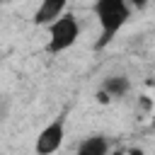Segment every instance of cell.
<instances>
[{"instance_id":"obj_1","label":"cell","mask_w":155,"mask_h":155,"mask_svg":"<svg viewBox=\"0 0 155 155\" xmlns=\"http://www.w3.org/2000/svg\"><path fill=\"white\" fill-rule=\"evenodd\" d=\"M94 15H97L99 27H102V36L97 41V48H104L116 36V31L126 24V19L131 15V5L126 0H97Z\"/></svg>"},{"instance_id":"obj_2","label":"cell","mask_w":155,"mask_h":155,"mask_svg":"<svg viewBox=\"0 0 155 155\" xmlns=\"http://www.w3.org/2000/svg\"><path fill=\"white\" fill-rule=\"evenodd\" d=\"M80 36V24L73 15H61L53 24H48V44L46 51L48 53H61L65 48H70Z\"/></svg>"},{"instance_id":"obj_3","label":"cell","mask_w":155,"mask_h":155,"mask_svg":"<svg viewBox=\"0 0 155 155\" xmlns=\"http://www.w3.org/2000/svg\"><path fill=\"white\" fill-rule=\"evenodd\" d=\"M63 136H65V121L63 119H56L51 121L48 126L41 128V133L36 136V143H34V153L36 155H51L61 148L63 143Z\"/></svg>"},{"instance_id":"obj_4","label":"cell","mask_w":155,"mask_h":155,"mask_svg":"<svg viewBox=\"0 0 155 155\" xmlns=\"http://www.w3.org/2000/svg\"><path fill=\"white\" fill-rule=\"evenodd\" d=\"M68 0H41L39 10L34 12V24H53L61 15H65Z\"/></svg>"},{"instance_id":"obj_5","label":"cell","mask_w":155,"mask_h":155,"mask_svg":"<svg viewBox=\"0 0 155 155\" xmlns=\"http://www.w3.org/2000/svg\"><path fill=\"white\" fill-rule=\"evenodd\" d=\"M75 155H109V140L104 136H90L78 145Z\"/></svg>"},{"instance_id":"obj_6","label":"cell","mask_w":155,"mask_h":155,"mask_svg":"<svg viewBox=\"0 0 155 155\" xmlns=\"http://www.w3.org/2000/svg\"><path fill=\"white\" fill-rule=\"evenodd\" d=\"M128 87H131V82H128V78H124V75H111V78H107L104 85H102V90H104L109 97H124V94L128 92Z\"/></svg>"},{"instance_id":"obj_7","label":"cell","mask_w":155,"mask_h":155,"mask_svg":"<svg viewBox=\"0 0 155 155\" xmlns=\"http://www.w3.org/2000/svg\"><path fill=\"white\" fill-rule=\"evenodd\" d=\"M97 99H99L102 104H107V102H109V94H107L104 90H99V92H97Z\"/></svg>"},{"instance_id":"obj_8","label":"cell","mask_w":155,"mask_h":155,"mask_svg":"<svg viewBox=\"0 0 155 155\" xmlns=\"http://www.w3.org/2000/svg\"><path fill=\"white\" fill-rule=\"evenodd\" d=\"M126 2H128V5H136V7H138V10H140V7H145V5H148V0H126Z\"/></svg>"},{"instance_id":"obj_9","label":"cell","mask_w":155,"mask_h":155,"mask_svg":"<svg viewBox=\"0 0 155 155\" xmlns=\"http://www.w3.org/2000/svg\"><path fill=\"white\" fill-rule=\"evenodd\" d=\"M126 155H145V153H143L140 148H128V150H126Z\"/></svg>"},{"instance_id":"obj_10","label":"cell","mask_w":155,"mask_h":155,"mask_svg":"<svg viewBox=\"0 0 155 155\" xmlns=\"http://www.w3.org/2000/svg\"><path fill=\"white\" fill-rule=\"evenodd\" d=\"M140 107H143V109H150V99L143 97V99H140Z\"/></svg>"},{"instance_id":"obj_11","label":"cell","mask_w":155,"mask_h":155,"mask_svg":"<svg viewBox=\"0 0 155 155\" xmlns=\"http://www.w3.org/2000/svg\"><path fill=\"white\" fill-rule=\"evenodd\" d=\"M2 114H5V104H0V119H2Z\"/></svg>"},{"instance_id":"obj_12","label":"cell","mask_w":155,"mask_h":155,"mask_svg":"<svg viewBox=\"0 0 155 155\" xmlns=\"http://www.w3.org/2000/svg\"><path fill=\"white\" fill-rule=\"evenodd\" d=\"M111 155H126V153H124V150H116V153H111Z\"/></svg>"},{"instance_id":"obj_13","label":"cell","mask_w":155,"mask_h":155,"mask_svg":"<svg viewBox=\"0 0 155 155\" xmlns=\"http://www.w3.org/2000/svg\"><path fill=\"white\" fill-rule=\"evenodd\" d=\"M148 82H150V85H153V87H155V78H153V80H148Z\"/></svg>"}]
</instances>
